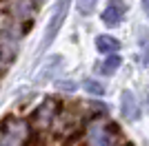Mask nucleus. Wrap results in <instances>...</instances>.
I'll return each instance as SVG.
<instances>
[{"mask_svg":"<svg viewBox=\"0 0 149 146\" xmlns=\"http://www.w3.org/2000/svg\"><path fill=\"white\" fill-rule=\"evenodd\" d=\"M69 2H71V0H58V5H56V11H54V16H51V20H49V27H47V31H45L42 49H45V47H49V44L54 42V38L58 36V31H60L62 22H65V18H67Z\"/></svg>","mask_w":149,"mask_h":146,"instance_id":"nucleus-1","label":"nucleus"},{"mask_svg":"<svg viewBox=\"0 0 149 146\" xmlns=\"http://www.w3.org/2000/svg\"><path fill=\"white\" fill-rule=\"evenodd\" d=\"M2 126H7L9 131L2 128V140H0V144H22L25 137H27V133H29V128H27L25 122L13 120V117H9Z\"/></svg>","mask_w":149,"mask_h":146,"instance_id":"nucleus-2","label":"nucleus"},{"mask_svg":"<svg viewBox=\"0 0 149 146\" xmlns=\"http://www.w3.org/2000/svg\"><path fill=\"white\" fill-rule=\"evenodd\" d=\"M54 113H56V102H54V100H47V102H42V104L36 109L33 117H31L33 126H38V128H47V126H49V122L54 120Z\"/></svg>","mask_w":149,"mask_h":146,"instance_id":"nucleus-3","label":"nucleus"},{"mask_svg":"<svg viewBox=\"0 0 149 146\" xmlns=\"http://www.w3.org/2000/svg\"><path fill=\"white\" fill-rule=\"evenodd\" d=\"M123 16H125V5L120 0H111L109 7L102 11V20H105V24H109V27H118Z\"/></svg>","mask_w":149,"mask_h":146,"instance_id":"nucleus-4","label":"nucleus"},{"mask_svg":"<svg viewBox=\"0 0 149 146\" xmlns=\"http://www.w3.org/2000/svg\"><path fill=\"white\" fill-rule=\"evenodd\" d=\"M120 106H123V115L127 117V120H138V117H140V111H138L136 97L131 95L129 91L123 93V97H120Z\"/></svg>","mask_w":149,"mask_h":146,"instance_id":"nucleus-5","label":"nucleus"},{"mask_svg":"<svg viewBox=\"0 0 149 146\" xmlns=\"http://www.w3.org/2000/svg\"><path fill=\"white\" fill-rule=\"evenodd\" d=\"M120 62H123V58H120V55H109L107 60H102L98 67H96V71H100L102 75H109V73H113L116 69L120 67Z\"/></svg>","mask_w":149,"mask_h":146,"instance_id":"nucleus-6","label":"nucleus"},{"mask_svg":"<svg viewBox=\"0 0 149 146\" xmlns=\"http://www.w3.org/2000/svg\"><path fill=\"white\" fill-rule=\"evenodd\" d=\"M96 47H98L100 53H111V51H116V49L120 47V42L111 36H100L98 40H96Z\"/></svg>","mask_w":149,"mask_h":146,"instance_id":"nucleus-7","label":"nucleus"},{"mask_svg":"<svg viewBox=\"0 0 149 146\" xmlns=\"http://www.w3.org/2000/svg\"><path fill=\"white\" fill-rule=\"evenodd\" d=\"M91 142H93V144H111L113 137H109V135L105 133V128L93 126L91 128Z\"/></svg>","mask_w":149,"mask_h":146,"instance_id":"nucleus-8","label":"nucleus"},{"mask_svg":"<svg viewBox=\"0 0 149 146\" xmlns=\"http://www.w3.org/2000/svg\"><path fill=\"white\" fill-rule=\"evenodd\" d=\"M82 89H85V91H89V93H93V95H102V93H105L102 84L93 82V80H85V82H82Z\"/></svg>","mask_w":149,"mask_h":146,"instance_id":"nucleus-9","label":"nucleus"},{"mask_svg":"<svg viewBox=\"0 0 149 146\" xmlns=\"http://www.w3.org/2000/svg\"><path fill=\"white\" fill-rule=\"evenodd\" d=\"M140 47L145 51V64H149V33L147 31H140Z\"/></svg>","mask_w":149,"mask_h":146,"instance_id":"nucleus-10","label":"nucleus"},{"mask_svg":"<svg viewBox=\"0 0 149 146\" xmlns=\"http://www.w3.org/2000/svg\"><path fill=\"white\" fill-rule=\"evenodd\" d=\"M93 7H96V0H78V9H80V13H85V16H89V13L93 11Z\"/></svg>","mask_w":149,"mask_h":146,"instance_id":"nucleus-11","label":"nucleus"},{"mask_svg":"<svg viewBox=\"0 0 149 146\" xmlns=\"http://www.w3.org/2000/svg\"><path fill=\"white\" fill-rule=\"evenodd\" d=\"M9 58H11V55H9L5 49L0 47V71H5V69H7V64H9Z\"/></svg>","mask_w":149,"mask_h":146,"instance_id":"nucleus-12","label":"nucleus"},{"mask_svg":"<svg viewBox=\"0 0 149 146\" xmlns=\"http://www.w3.org/2000/svg\"><path fill=\"white\" fill-rule=\"evenodd\" d=\"M143 9H145V13H147V18H149V0H143Z\"/></svg>","mask_w":149,"mask_h":146,"instance_id":"nucleus-13","label":"nucleus"}]
</instances>
